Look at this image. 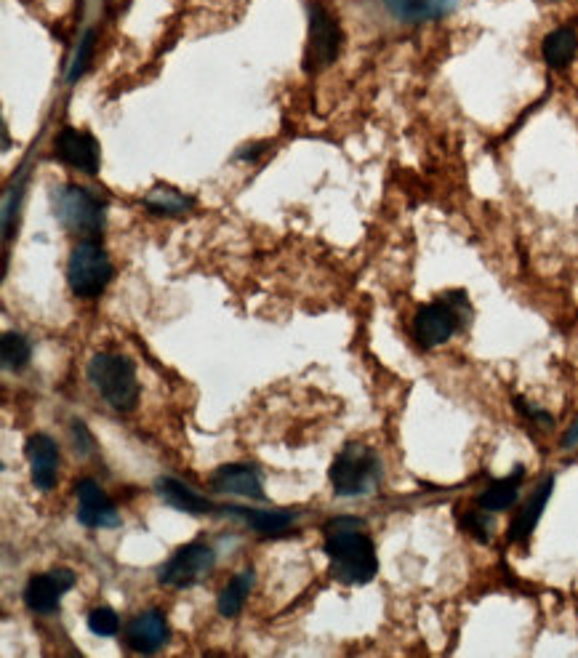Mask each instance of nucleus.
<instances>
[{"mask_svg": "<svg viewBox=\"0 0 578 658\" xmlns=\"http://www.w3.org/2000/svg\"><path fill=\"white\" fill-rule=\"evenodd\" d=\"M363 528V520L355 517H336L325 525V555L331 560V576L349 587L368 584L379 571L376 547Z\"/></svg>", "mask_w": 578, "mask_h": 658, "instance_id": "f257e3e1", "label": "nucleus"}, {"mask_svg": "<svg viewBox=\"0 0 578 658\" xmlns=\"http://www.w3.org/2000/svg\"><path fill=\"white\" fill-rule=\"evenodd\" d=\"M515 403H517V411L525 413L528 419L539 421V424H544V427H552V424H555V419H552V416H549L547 411H539V408H533L531 403H525L523 397H517Z\"/></svg>", "mask_w": 578, "mask_h": 658, "instance_id": "bb28decb", "label": "nucleus"}, {"mask_svg": "<svg viewBox=\"0 0 578 658\" xmlns=\"http://www.w3.org/2000/svg\"><path fill=\"white\" fill-rule=\"evenodd\" d=\"M552 488H555V477H547V480L536 488V493L531 496V501H528V504L517 512V517L512 520V525H509V541H515V544H520V541H528V536L533 533V528L539 525L541 512H544L549 496H552Z\"/></svg>", "mask_w": 578, "mask_h": 658, "instance_id": "2eb2a0df", "label": "nucleus"}, {"mask_svg": "<svg viewBox=\"0 0 578 658\" xmlns=\"http://www.w3.org/2000/svg\"><path fill=\"white\" fill-rule=\"evenodd\" d=\"M341 32L339 24L333 22V16L323 6L309 8V43L304 64L307 70H323L339 54Z\"/></svg>", "mask_w": 578, "mask_h": 658, "instance_id": "0eeeda50", "label": "nucleus"}, {"mask_svg": "<svg viewBox=\"0 0 578 658\" xmlns=\"http://www.w3.org/2000/svg\"><path fill=\"white\" fill-rule=\"evenodd\" d=\"M54 211L67 230L96 232L102 227V203L75 184L59 187L54 192Z\"/></svg>", "mask_w": 578, "mask_h": 658, "instance_id": "423d86ee", "label": "nucleus"}, {"mask_svg": "<svg viewBox=\"0 0 578 658\" xmlns=\"http://www.w3.org/2000/svg\"><path fill=\"white\" fill-rule=\"evenodd\" d=\"M112 280L110 256L94 240H83L72 248L70 264H67V283L70 291L80 299H94L107 288Z\"/></svg>", "mask_w": 578, "mask_h": 658, "instance_id": "20e7f679", "label": "nucleus"}, {"mask_svg": "<svg viewBox=\"0 0 578 658\" xmlns=\"http://www.w3.org/2000/svg\"><path fill=\"white\" fill-rule=\"evenodd\" d=\"M88 379L94 389L115 408V411H134L139 403V379L136 365L123 355L99 352L88 363Z\"/></svg>", "mask_w": 578, "mask_h": 658, "instance_id": "f03ea898", "label": "nucleus"}, {"mask_svg": "<svg viewBox=\"0 0 578 658\" xmlns=\"http://www.w3.org/2000/svg\"><path fill=\"white\" fill-rule=\"evenodd\" d=\"M72 435H75V445H78L75 451H80L83 456L91 453V448H94V440H91V435H88V429L83 421H72Z\"/></svg>", "mask_w": 578, "mask_h": 658, "instance_id": "cd10ccee", "label": "nucleus"}, {"mask_svg": "<svg viewBox=\"0 0 578 658\" xmlns=\"http://www.w3.org/2000/svg\"><path fill=\"white\" fill-rule=\"evenodd\" d=\"M523 475H525V469L515 467L512 477L496 480V483H493L491 488L483 493V496H480V507H483L485 512H504V509L512 507V504L517 501V496H520V483H523Z\"/></svg>", "mask_w": 578, "mask_h": 658, "instance_id": "6ab92c4d", "label": "nucleus"}, {"mask_svg": "<svg viewBox=\"0 0 578 658\" xmlns=\"http://www.w3.org/2000/svg\"><path fill=\"white\" fill-rule=\"evenodd\" d=\"M456 326H459V312L448 299L421 307L413 320V331L421 347H440L456 333Z\"/></svg>", "mask_w": 578, "mask_h": 658, "instance_id": "1a4fd4ad", "label": "nucleus"}, {"mask_svg": "<svg viewBox=\"0 0 578 658\" xmlns=\"http://www.w3.org/2000/svg\"><path fill=\"white\" fill-rule=\"evenodd\" d=\"M461 525L467 528L475 539L480 541H491V523H488V517H485V512H467V515L461 517Z\"/></svg>", "mask_w": 578, "mask_h": 658, "instance_id": "a878e982", "label": "nucleus"}, {"mask_svg": "<svg viewBox=\"0 0 578 658\" xmlns=\"http://www.w3.org/2000/svg\"><path fill=\"white\" fill-rule=\"evenodd\" d=\"M214 565V549L206 547V544H187V547L179 549V552L160 568L158 581L174 589L195 587V584L206 579L208 573L214 571Z\"/></svg>", "mask_w": 578, "mask_h": 658, "instance_id": "39448f33", "label": "nucleus"}, {"mask_svg": "<svg viewBox=\"0 0 578 658\" xmlns=\"http://www.w3.org/2000/svg\"><path fill=\"white\" fill-rule=\"evenodd\" d=\"M78 520L86 528H118L120 512L112 499L102 491V485L86 477L78 483Z\"/></svg>", "mask_w": 578, "mask_h": 658, "instance_id": "9d476101", "label": "nucleus"}, {"mask_svg": "<svg viewBox=\"0 0 578 658\" xmlns=\"http://www.w3.org/2000/svg\"><path fill=\"white\" fill-rule=\"evenodd\" d=\"M211 488L216 493H232V496H243V499L264 501L262 477L248 464H224V467H219L211 477Z\"/></svg>", "mask_w": 578, "mask_h": 658, "instance_id": "ddd939ff", "label": "nucleus"}, {"mask_svg": "<svg viewBox=\"0 0 578 658\" xmlns=\"http://www.w3.org/2000/svg\"><path fill=\"white\" fill-rule=\"evenodd\" d=\"M144 206L155 216H179L184 211H190L195 206V200L187 198L184 192L174 190V187H155L144 198Z\"/></svg>", "mask_w": 578, "mask_h": 658, "instance_id": "aec40b11", "label": "nucleus"}, {"mask_svg": "<svg viewBox=\"0 0 578 658\" xmlns=\"http://www.w3.org/2000/svg\"><path fill=\"white\" fill-rule=\"evenodd\" d=\"M75 587V573L70 568H56V571L38 573L27 581L24 587V603L32 613H40V616H51V613L59 611V603L62 597Z\"/></svg>", "mask_w": 578, "mask_h": 658, "instance_id": "6e6552de", "label": "nucleus"}, {"mask_svg": "<svg viewBox=\"0 0 578 658\" xmlns=\"http://www.w3.org/2000/svg\"><path fill=\"white\" fill-rule=\"evenodd\" d=\"M88 629L96 637H115L120 629L118 613L112 608H96V611L88 613Z\"/></svg>", "mask_w": 578, "mask_h": 658, "instance_id": "b1692460", "label": "nucleus"}, {"mask_svg": "<svg viewBox=\"0 0 578 658\" xmlns=\"http://www.w3.org/2000/svg\"><path fill=\"white\" fill-rule=\"evenodd\" d=\"M126 643L139 653H155L168 643L166 616L160 611H144L126 627Z\"/></svg>", "mask_w": 578, "mask_h": 658, "instance_id": "4468645a", "label": "nucleus"}, {"mask_svg": "<svg viewBox=\"0 0 578 658\" xmlns=\"http://www.w3.org/2000/svg\"><path fill=\"white\" fill-rule=\"evenodd\" d=\"M24 459L30 464L32 485L38 491H51L59 477V448L48 435L38 432V435L27 437L24 443Z\"/></svg>", "mask_w": 578, "mask_h": 658, "instance_id": "9b49d317", "label": "nucleus"}, {"mask_svg": "<svg viewBox=\"0 0 578 658\" xmlns=\"http://www.w3.org/2000/svg\"><path fill=\"white\" fill-rule=\"evenodd\" d=\"M576 443H578V421L573 424L571 432H568V435H565V440H563L565 448H571V445H576Z\"/></svg>", "mask_w": 578, "mask_h": 658, "instance_id": "c85d7f7f", "label": "nucleus"}, {"mask_svg": "<svg viewBox=\"0 0 578 658\" xmlns=\"http://www.w3.org/2000/svg\"><path fill=\"white\" fill-rule=\"evenodd\" d=\"M91 56H94V32H86V38L78 43V54L72 59L70 72H67V80L75 83V80L88 70V64H91Z\"/></svg>", "mask_w": 578, "mask_h": 658, "instance_id": "393cba45", "label": "nucleus"}, {"mask_svg": "<svg viewBox=\"0 0 578 658\" xmlns=\"http://www.w3.org/2000/svg\"><path fill=\"white\" fill-rule=\"evenodd\" d=\"M30 341L19 336V333H6L0 341V360L6 371H22L24 365L30 363Z\"/></svg>", "mask_w": 578, "mask_h": 658, "instance_id": "5701e85b", "label": "nucleus"}, {"mask_svg": "<svg viewBox=\"0 0 578 658\" xmlns=\"http://www.w3.org/2000/svg\"><path fill=\"white\" fill-rule=\"evenodd\" d=\"M158 493L166 504H171V507L179 509V512H187V515H208V512L214 509V504H211L206 496H200V493L192 491L190 485L179 483L174 477L158 480Z\"/></svg>", "mask_w": 578, "mask_h": 658, "instance_id": "dca6fc26", "label": "nucleus"}, {"mask_svg": "<svg viewBox=\"0 0 578 658\" xmlns=\"http://www.w3.org/2000/svg\"><path fill=\"white\" fill-rule=\"evenodd\" d=\"M379 477V456L368 445L349 443L331 464L333 491L344 499L371 493L379 485Z\"/></svg>", "mask_w": 578, "mask_h": 658, "instance_id": "7ed1b4c3", "label": "nucleus"}, {"mask_svg": "<svg viewBox=\"0 0 578 658\" xmlns=\"http://www.w3.org/2000/svg\"><path fill=\"white\" fill-rule=\"evenodd\" d=\"M251 587H254V573L243 571L222 589V595H219V603H216V608H219V613H222L224 619H235V616L243 611V605H246V597H248V592H251Z\"/></svg>", "mask_w": 578, "mask_h": 658, "instance_id": "412c9836", "label": "nucleus"}, {"mask_svg": "<svg viewBox=\"0 0 578 658\" xmlns=\"http://www.w3.org/2000/svg\"><path fill=\"white\" fill-rule=\"evenodd\" d=\"M389 14H395L403 22H427L440 19L456 6V0H384Z\"/></svg>", "mask_w": 578, "mask_h": 658, "instance_id": "a211bd4d", "label": "nucleus"}, {"mask_svg": "<svg viewBox=\"0 0 578 658\" xmlns=\"http://www.w3.org/2000/svg\"><path fill=\"white\" fill-rule=\"evenodd\" d=\"M576 51L578 38L576 32L568 30V27L549 32L547 38H544V59H547L549 67H565L576 56Z\"/></svg>", "mask_w": 578, "mask_h": 658, "instance_id": "4be33fe9", "label": "nucleus"}, {"mask_svg": "<svg viewBox=\"0 0 578 658\" xmlns=\"http://www.w3.org/2000/svg\"><path fill=\"white\" fill-rule=\"evenodd\" d=\"M56 152L67 166L78 168L83 174H96L99 171V144L91 134L78 131V128H64L56 139Z\"/></svg>", "mask_w": 578, "mask_h": 658, "instance_id": "f8f14e48", "label": "nucleus"}, {"mask_svg": "<svg viewBox=\"0 0 578 658\" xmlns=\"http://www.w3.org/2000/svg\"><path fill=\"white\" fill-rule=\"evenodd\" d=\"M227 515L240 517L243 523H248L254 531L259 533H270V536H278V533L288 531L296 520V512L291 509H240V507H227L224 509Z\"/></svg>", "mask_w": 578, "mask_h": 658, "instance_id": "f3484780", "label": "nucleus"}]
</instances>
